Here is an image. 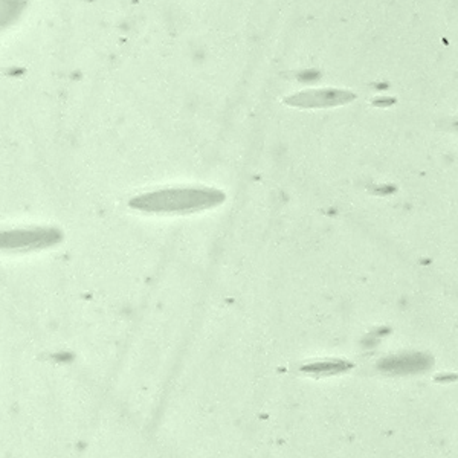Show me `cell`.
I'll return each instance as SVG.
<instances>
[{"instance_id": "6da1fadb", "label": "cell", "mask_w": 458, "mask_h": 458, "mask_svg": "<svg viewBox=\"0 0 458 458\" xmlns=\"http://www.w3.org/2000/svg\"><path fill=\"white\" fill-rule=\"evenodd\" d=\"M225 200V194L211 188H173L137 196L130 206L147 213H192L214 208Z\"/></svg>"}, {"instance_id": "7a4b0ae2", "label": "cell", "mask_w": 458, "mask_h": 458, "mask_svg": "<svg viewBox=\"0 0 458 458\" xmlns=\"http://www.w3.org/2000/svg\"><path fill=\"white\" fill-rule=\"evenodd\" d=\"M61 239L58 231L49 228L17 229L0 232V251H27L55 244Z\"/></svg>"}, {"instance_id": "3957f363", "label": "cell", "mask_w": 458, "mask_h": 458, "mask_svg": "<svg viewBox=\"0 0 458 458\" xmlns=\"http://www.w3.org/2000/svg\"><path fill=\"white\" fill-rule=\"evenodd\" d=\"M429 365H431V359L426 354H420V353L390 356L379 362V368L385 371L386 374H393V376H402V374L405 376V374L422 373L428 370Z\"/></svg>"}, {"instance_id": "277c9868", "label": "cell", "mask_w": 458, "mask_h": 458, "mask_svg": "<svg viewBox=\"0 0 458 458\" xmlns=\"http://www.w3.org/2000/svg\"><path fill=\"white\" fill-rule=\"evenodd\" d=\"M349 368H351V365L344 362V360H327V362H318L304 367L302 371L313 374V376H330V374H336Z\"/></svg>"}]
</instances>
